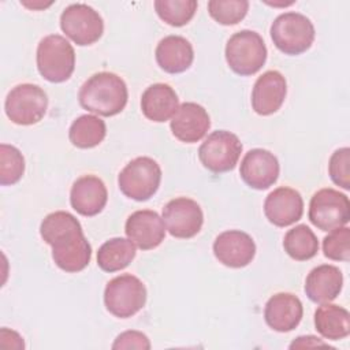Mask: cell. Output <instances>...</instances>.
<instances>
[{"label":"cell","mask_w":350,"mask_h":350,"mask_svg":"<svg viewBox=\"0 0 350 350\" xmlns=\"http://www.w3.org/2000/svg\"><path fill=\"white\" fill-rule=\"evenodd\" d=\"M301 299L291 293L273 294L265 304L264 319L269 328L278 332L293 331L302 320Z\"/></svg>","instance_id":"cell-19"},{"label":"cell","mask_w":350,"mask_h":350,"mask_svg":"<svg viewBox=\"0 0 350 350\" xmlns=\"http://www.w3.org/2000/svg\"><path fill=\"white\" fill-rule=\"evenodd\" d=\"M48 96L38 85L21 83L10 90L4 109L8 119L19 126L38 123L46 113Z\"/></svg>","instance_id":"cell-8"},{"label":"cell","mask_w":350,"mask_h":350,"mask_svg":"<svg viewBox=\"0 0 350 350\" xmlns=\"http://www.w3.org/2000/svg\"><path fill=\"white\" fill-rule=\"evenodd\" d=\"M163 220L168 232L180 239L197 235L204 223V213L197 201L187 197H178L163 208Z\"/></svg>","instance_id":"cell-12"},{"label":"cell","mask_w":350,"mask_h":350,"mask_svg":"<svg viewBox=\"0 0 350 350\" xmlns=\"http://www.w3.org/2000/svg\"><path fill=\"white\" fill-rule=\"evenodd\" d=\"M179 107L175 90L167 83H153L142 93L141 109L146 119L152 122H165L174 116Z\"/></svg>","instance_id":"cell-23"},{"label":"cell","mask_w":350,"mask_h":350,"mask_svg":"<svg viewBox=\"0 0 350 350\" xmlns=\"http://www.w3.org/2000/svg\"><path fill=\"white\" fill-rule=\"evenodd\" d=\"M127 238L141 250L157 247L165 237V224L157 212L141 209L133 212L124 226Z\"/></svg>","instance_id":"cell-15"},{"label":"cell","mask_w":350,"mask_h":350,"mask_svg":"<svg viewBox=\"0 0 350 350\" xmlns=\"http://www.w3.org/2000/svg\"><path fill=\"white\" fill-rule=\"evenodd\" d=\"M343 286V275L335 265L321 264L314 267L306 276L305 293L316 304L334 301Z\"/></svg>","instance_id":"cell-21"},{"label":"cell","mask_w":350,"mask_h":350,"mask_svg":"<svg viewBox=\"0 0 350 350\" xmlns=\"http://www.w3.org/2000/svg\"><path fill=\"white\" fill-rule=\"evenodd\" d=\"M112 349H150V342L148 336L139 331H124L119 334L112 343Z\"/></svg>","instance_id":"cell-33"},{"label":"cell","mask_w":350,"mask_h":350,"mask_svg":"<svg viewBox=\"0 0 350 350\" xmlns=\"http://www.w3.org/2000/svg\"><path fill=\"white\" fill-rule=\"evenodd\" d=\"M213 254L226 267L242 268L254 258L256 243L249 234L239 230H228L216 237Z\"/></svg>","instance_id":"cell-14"},{"label":"cell","mask_w":350,"mask_h":350,"mask_svg":"<svg viewBox=\"0 0 350 350\" xmlns=\"http://www.w3.org/2000/svg\"><path fill=\"white\" fill-rule=\"evenodd\" d=\"M40 235L52 247V258L62 271L75 273L90 262L92 246L74 215L66 211L46 215L41 221Z\"/></svg>","instance_id":"cell-1"},{"label":"cell","mask_w":350,"mask_h":350,"mask_svg":"<svg viewBox=\"0 0 350 350\" xmlns=\"http://www.w3.org/2000/svg\"><path fill=\"white\" fill-rule=\"evenodd\" d=\"M160 180V165L156 160L146 156L131 160L118 176L120 191L135 201H146L153 197L159 190Z\"/></svg>","instance_id":"cell-7"},{"label":"cell","mask_w":350,"mask_h":350,"mask_svg":"<svg viewBox=\"0 0 350 350\" xmlns=\"http://www.w3.org/2000/svg\"><path fill=\"white\" fill-rule=\"evenodd\" d=\"M287 94L286 78L276 70L265 71L257 78L252 92V107L256 113L268 116L284 103Z\"/></svg>","instance_id":"cell-18"},{"label":"cell","mask_w":350,"mask_h":350,"mask_svg":"<svg viewBox=\"0 0 350 350\" xmlns=\"http://www.w3.org/2000/svg\"><path fill=\"white\" fill-rule=\"evenodd\" d=\"M279 171L280 167L276 156L261 148L249 150L243 156L239 168L242 180L256 190H265L272 186L278 180Z\"/></svg>","instance_id":"cell-13"},{"label":"cell","mask_w":350,"mask_h":350,"mask_svg":"<svg viewBox=\"0 0 350 350\" xmlns=\"http://www.w3.org/2000/svg\"><path fill=\"white\" fill-rule=\"evenodd\" d=\"M171 131L175 138L186 144L198 142L211 127V118L206 109L197 103H183L174 113Z\"/></svg>","instance_id":"cell-17"},{"label":"cell","mask_w":350,"mask_h":350,"mask_svg":"<svg viewBox=\"0 0 350 350\" xmlns=\"http://www.w3.org/2000/svg\"><path fill=\"white\" fill-rule=\"evenodd\" d=\"M328 174L331 180L345 189H350V149L340 148L336 149L328 163Z\"/></svg>","instance_id":"cell-32"},{"label":"cell","mask_w":350,"mask_h":350,"mask_svg":"<svg viewBox=\"0 0 350 350\" xmlns=\"http://www.w3.org/2000/svg\"><path fill=\"white\" fill-rule=\"evenodd\" d=\"M309 220L321 231L346 226L350 220L349 197L331 187L316 191L309 202Z\"/></svg>","instance_id":"cell-10"},{"label":"cell","mask_w":350,"mask_h":350,"mask_svg":"<svg viewBox=\"0 0 350 350\" xmlns=\"http://www.w3.org/2000/svg\"><path fill=\"white\" fill-rule=\"evenodd\" d=\"M242 152L239 138L226 130L211 133L198 149V159L201 164L215 172H228L235 168Z\"/></svg>","instance_id":"cell-9"},{"label":"cell","mask_w":350,"mask_h":350,"mask_svg":"<svg viewBox=\"0 0 350 350\" xmlns=\"http://www.w3.org/2000/svg\"><path fill=\"white\" fill-rule=\"evenodd\" d=\"M156 62L168 74L186 71L193 60L194 51L191 44L182 36H167L156 46Z\"/></svg>","instance_id":"cell-22"},{"label":"cell","mask_w":350,"mask_h":350,"mask_svg":"<svg viewBox=\"0 0 350 350\" xmlns=\"http://www.w3.org/2000/svg\"><path fill=\"white\" fill-rule=\"evenodd\" d=\"M108 200V191L104 182L94 175L78 178L70 191V202L74 211L82 216L98 215Z\"/></svg>","instance_id":"cell-20"},{"label":"cell","mask_w":350,"mask_h":350,"mask_svg":"<svg viewBox=\"0 0 350 350\" xmlns=\"http://www.w3.org/2000/svg\"><path fill=\"white\" fill-rule=\"evenodd\" d=\"M267 60V46L262 37L253 30L234 33L226 45V62L238 75H253Z\"/></svg>","instance_id":"cell-5"},{"label":"cell","mask_w":350,"mask_h":350,"mask_svg":"<svg viewBox=\"0 0 350 350\" xmlns=\"http://www.w3.org/2000/svg\"><path fill=\"white\" fill-rule=\"evenodd\" d=\"M246 0H211L208 1L209 15L220 25L231 26L239 23L247 14Z\"/></svg>","instance_id":"cell-30"},{"label":"cell","mask_w":350,"mask_h":350,"mask_svg":"<svg viewBox=\"0 0 350 350\" xmlns=\"http://www.w3.org/2000/svg\"><path fill=\"white\" fill-rule=\"evenodd\" d=\"M196 0H156L154 10L161 21H164L170 26L180 27L189 23L196 11H197Z\"/></svg>","instance_id":"cell-28"},{"label":"cell","mask_w":350,"mask_h":350,"mask_svg":"<svg viewBox=\"0 0 350 350\" xmlns=\"http://www.w3.org/2000/svg\"><path fill=\"white\" fill-rule=\"evenodd\" d=\"M264 213L269 223L276 227H287L302 217L304 200L295 189L278 187L264 201Z\"/></svg>","instance_id":"cell-16"},{"label":"cell","mask_w":350,"mask_h":350,"mask_svg":"<svg viewBox=\"0 0 350 350\" xmlns=\"http://www.w3.org/2000/svg\"><path fill=\"white\" fill-rule=\"evenodd\" d=\"M284 252L297 261L313 258L319 252V241L306 224H298L288 230L283 238Z\"/></svg>","instance_id":"cell-27"},{"label":"cell","mask_w":350,"mask_h":350,"mask_svg":"<svg viewBox=\"0 0 350 350\" xmlns=\"http://www.w3.org/2000/svg\"><path fill=\"white\" fill-rule=\"evenodd\" d=\"M135 257V245L127 238H111L97 252V265L105 272L124 269Z\"/></svg>","instance_id":"cell-25"},{"label":"cell","mask_w":350,"mask_h":350,"mask_svg":"<svg viewBox=\"0 0 350 350\" xmlns=\"http://www.w3.org/2000/svg\"><path fill=\"white\" fill-rule=\"evenodd\" d=\"M25 159L21 150L12 145H0V183L3 186L15 185L23 176Z\"/></svg>","instance_id":"cell-29"},{"label":"cell","mask_w":350,"mask_h":350,"mask_svg":"<svg viewBox=\"0 0 350 350\" xmlns=\"http://www.w3.org/2000/svg\"><path fill=\"white\" fill-rule=\"evenodd\" d=\"M104 304L107 310L115 317H131L146 304L145 284L131 273L119 275L107 283Z\"/></svg>","instance_id":"cell-6"},{"label":"cell","mask_w":350,"mask_h":350,"mask_svg":"<svg viewBox=\"0 0 350 350\" xmlns=\"http://www.w3.org/2000/svg\"><path fill=\"white\" fill-rule=\"evenodd\" d=\"M309 346H328L325 342L320 340L319 338L313 336V335H308V336H298L291 345L290 349H295V347H309Z\"/></svg>","instance_id":"cell-34"},{"label":"cell","mask_w":350,"mask_h":350,"mask_svg":"<svg viewBox=\"0 0 350 350\" xmlns=\"http://www.w3.org/2000/svg\"><path fill=\"white\" fill-rule=\"evenodd\" d=\"M107 134V126L96 115H81L68 130L70 142L79 149H90L103 142Z\"/></svg>","instance_id":"cell-26"},{"label":"cell","mask_w":350,"mask_h":350,"mask_svg":"<svg viewBox=\"0 0 350 350\" xmlns=\"http://www.w3.org/2000/svg\"><path fill=\"white\" fill-rule=\"evenodd\" d=\"M127 98L126 82L119 75L108 71L93 74L83 82L78 93L81 107L101 116L120 113L127 104Z\"/></svg>","instance_id":"cell-2"},{"label":"cell","mask_w":350,"mask_h":350,"mask_svg":"<svg viewBox=\"0 0 350 350\" xmlns=\"http://www.w3.org/2000/svg\"><path fill=\"white\" fill-rule=\"evenodd\" d=\"M37 68L41 77L52 83L67 81L75 68L72 45L59 34L45 36L37 46Z\"/></svg>","instance_id":"cell-3"},{"label":"cell","mask_w":350,"mask_h":350,"mask_svg":"<svg viewBox=\"0 0 350 350\" xmlns=\"http://www.w3.org/2000/svg\"><path fill=\"white\" fill-rule=\"evenodd\" d=\"M269 33L275 46L286 55H301L308 51L316 34L310 19L294 11L276 16Z\"/></svg>","instance_id":"cell-4"},{"label":"cell","mask_w":350,"mask_h":350,"mask_svg":"<svg viewBox=\"0 0 350 350\" xmlns=\"http://www.w3.org/2000/svg\"><path fill=\"white\" fill-rule=\"evenodd\" d=\"M60 29L79 46L92 45L104 33V22L100 14L88 4H71L60 15Z\"/></svg>","instance_id":"cell-11"},{"label":"cell","mask_w":350,"mask_h":350,"mask_svg":"<svg viewBox=\"0 0 350 350\" xmlns=\"http://www.w3.org/2000/svg\"><path fill=\"white\" fill-rule=\"evenodd\" d=\"M314 327L325 339H343L350 334V314L345 308L325 302L314 312Z\"/></svg>","instance_id":"cell-24"},{"label":"cell","mask_w":350,"mask_h":350,"mask_svg":"<svg viewBox=\"0 0 350 350\" xmlns=\"http://www.w3.org/2000/svg\"><path fill=\"white\" fill-rule=\"evenodd\" d=\"M324 256L334 261H349L350 258V228L346 226L334 228L323 239Z\"/></svg>","instance_id":"cell-31"}]
</instances>
